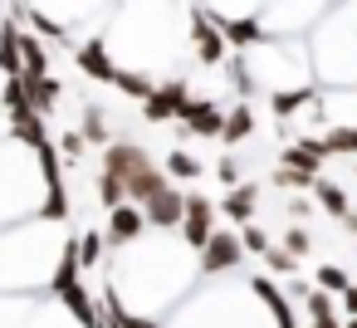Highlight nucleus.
I'll use <instances>...</instances> for the list:
<instances>
[{
	"label": "nucleus",
	"instance_id": "nucleus-8",
	"mask_svg": "<svg viewBox=\"0 0 357 328\" xmlns=\"http://www.w3.org/2000/svg\"><path fill=\"white\" fill-rule=\"evenodd\" d=\"M142 230H147V221H142V206H137V201H118V206H108V225H103V245H108V250L137 240Z\"/></svg>",
	"mask_w": 357,
	"mask_h": 328
},
{
	"label": "nucleus",
	"instance_id": "nucleus-9",
	"mask_svg": "<svg viewBox=\"0 0 357 328\" xmlns=\"http://www.w3.org/2000/svg\"><path fill=\"white\" fill-rule=\"evenodd\" d=\"M220 118H225L220 103H191V98H186L172 123H176L186 137H220Z\"/></svg>",
	"mask_w": 357,
	"mask_h": 328
},
{
	"label": "nucleus",
	"instance_id": "nucleus-15",
	"mask_svg": "<svg viewBox=\"0 0 357 328\" xmlns=\"http://www.w3.org/2000/svg\"><path fill=\"white\" fill-rule=\"evenodd\" d=\"M255 196H259V186H255V181H235V186L225 191L220 211H225L230 221H250V216H255Z\"/></svg>",
	"mask_w": 357,
	"mask_h": 328
},
{
	"label": "nucleus",
	"instance_id": "nucleus-13",
	"mask_svg": "<svg viewBox=\"0 0 357 328\" xmlns=\"http://www.w3.org/2000/svg\"><path fill=\"white\" fill-rule=\"evenodd\" d=\"M74 59H79V69H84L89 79H98V84H108V79H113V69H118L103 40H89V45H79V50H74Z\"/></svg>",
	"mask_w": 357,
	"mask_h": 328
},
{
	"label": "nucleus",
	"instance_id": "nucleus-33",
	"mask_svg": "<svg viewBox=\"0 0 357 328\" xmlns=\"http://www.w3.org/2000/svg\"><path fill=\"white\" fill-rule=\"evenodd\" d=\"M342 225H347V230L357 235V211H347V216H342Z\"/></svg>",
	"mask_w": 357,
	"mask_h": 328
},
{
	"label": "nucleus",
	"instance_id": "nucleus-17",
	"mask_svg": "<svg viewBox=\"0 0 357 328\" xmlns=\"http://www.w3.org/2000/svg\"><path fill=\"white\" fill-rule=\"evenodd\" d=\"M313 201H318L333 221H342V216L352 211V206H347V191H342L337 181H323V177H313Z\"/></svg>",
	"mask_w": 357,
	"mask_h": 328
},
{
	"label": "nucleus",
	"instance_id": "nucleus-1",
	"mask_svg": "<svg viewBox=\"0 0 357 328\" xmlns=\"http://www.w3.org/2000/svg\"><path fill=\"white\" fill-rule=\"evenodd\" d=\"M45 216H35L30 225H15L0 235V289H35L50 279L54 260H59V230H50L45 240Z\"/></svg>",
	"mask_w": 357,
	"mask_h": 328
},
{
	"label": "nucleus",
	"instance_id": "nucleus-31",
	"mask_svg": "<svg viewBox=\"0 0 357 328\" xmlns=\"http://www.w3.org/2000/svg\"><path fill=\"white\" fill-rule=\"evenodd\" d=\"M342 318H357V284L342 289Z\"/></svg>",
	"mask_w": 357,
	"mask_h": 328
},
{
	"label": "nucleus",
	"instance_id": "nucleus-7",
	"mask_svg": "<svg viewBox=\"0 0 357 328\" xmlns=\"http://www.w3.org/2000/svg\"><path fill=\"white\" fill-rule=\"evenodd\" d=\"M191 98V89H186V79H172V84H152V94L142 98V118L147 123H172L176 113H181V103Z\"/></svg>",
	"mask_w": 357,
	"mask_h": 328
},
{
	"label": "nucleus",
	"instance_id": "nucleus-18",
	"mask_svg": "<svg viewBox=\"0 0 357 328\" xmlns=\"http://www.w3.org/2000/svg\"><path fill=\"white\" fill-rule=\"evenodd\" d=\"M74 255H79V269H98V264H103V255H108L103 230H84V235L74 240Z\"/></svg>",
	"mask_w": 357,
	"mask_h": 328
},
{
	"label": "nucleus",
	"instance_id": "nucleus-35",
	"mask_svg": "<svg viewBox=\"0 0 357 328\" xmlns=\"http://www.w3.org/2000/svg\"><path fill=\"white\" fill-rule=\"evenodd\" d=\"M352 177H357V162H352Z\"/></svg>",
	"mask_w": 357,
	"mask_h": 328
},
{
	"label": "nucleus",
	"instance_id": "nucleus-14",
	"mask_svg": "<svg viewBox=\"0 0 357 328\" xmlns=\"http://www.w3.org/2000/svg\"><path fill=\"white\" fill-rule=\"evenodd\" d=\"M245 137H255V113H250V103H235V108L220 118V142L240 147Z\"/></svg>",
	"mask_w": 357,
	"mask_h": 328
},
{
	"label": "nucleus",
	"instance_id": "nucleus-26",
	"mask_svg": "<svg viewBox=\"0 0 357 328\" xmlns=\"http://www.w3.org/2000/svg\"><path fill=\"white\" fill-rule=\"evenodd\" d=\"M284 250H289V255H294V260H303V255H308V250H313V235H308V230H303V225H294V230H289V235H284Z\"/></svg>",
	"mask_w": 357,
	"mask_h": 328
},
{
	"label": "nucleus",
	"instance_id": "nucleus-6",
	"mask_svg": "<svg viewBox=\"0 0 357 328\" xmlns=\"http://www.w3.org/2000/svg\"><path fill=\"white\" fill-rule=\"evenodd\" d=\"M181 245H191V250H201V240L215 230V206L206 201V196H196V191H186L181 196Z\"/></svg>",
	"mask_w": 357,
	"mask_h": 328
},
{
	"label": "nucleus",
	"instance_id": "nucleus-32",
	"mask_svg": "<svg viewBox=\"0 0 357 328\" xmlns=\"http://www.w3.org/2000/svg\"><path fill=\"white\" fill-rule=\"evenodd\" d=\"M308 328H342V318H337V308H333V313H313Z\"/></svg>",
	"mask_w": 357,
	"mask_h": 328
},
{
	"label": "nucleus",
	"instance_id": "nucleus-12",
	"mask_svg": "<svg viewBox=\"0 0 357 328\" xmlns=\"http://www.w3.org/2000/svg\"><path fill=\"white\" fill-rule=\"evenodd\" d=\"M220 35H225V45L240 54V50H250V45L264 40V25H259L255 10H250V15H220Z\"/></svg>",
	"mask_w": 357,
	"mask_h": 328
},
{
	"label": "nucleus",
	"instance_id": "nucleus-5",
	"mask_svg": "<svg viewBox=\"0 0 357 328\" xmlns=\"http://www.w3.org/2000/svg\"><path fill=\"white\" fill-rule=\"evenodd\" d=\"M181 186H172V181H162L152 196H142L137 206H142V221L152 225V230H176V221H181Z\"/></svg>",
	"mask_w": 357,
	"mask_h": 328
},
{
	"label": "nucleus",
	"instance_id": "nucleus-27",
	"mask_svg": "<svg viewBox=\"0 0 357 328\" xmlns=\"http://www.w3.org/2000/svg\"><path fill=\"white\" fill-rule=\"evenodd\" d=\"M240 245H245L250 255H264V250H269V235H264L259 225H245V235H240Z\"/></svg>",
	"mask_w": 357,
	"mask_h": 328
},
{
	"label": "nucleus",
	"instance_id": "nucleus-3",
	"mask_svg": "<svg viewBox=\"0 0 357 328\" xmlns=\"http://www.w3.org/2000/svg\"><path fill=\"white\" fill-rule=\"evenodd\" d=\"M240 264H245V245H240L235 230H211L201 240V250H196V274H206V279L235 274Z\"/></svg>",
	"mask_w": 357,
	"mask_h": 328
},
{
	"label": "nucleus",
	"instance_id": "nucleus-25",
	"mask_svg": "<svg viewBox=\"0 0 357 328\" xmlns=\"http://www.w3.org/2000/svg\"><path fill=\"white\" fill-rule=\"evenodd\" d=\"M98 201H103V206H118V201H128V191H123V181L103 172V177H98Z\"/></svg>",
	"mask_w": 357,
	"mask_h": 328
},
{
	"label": "nucleus",
	"instance_id": "nucleus-23",
	"mask_svg": "<svg viewBox=\"0 0 357 328\" xmlns=\"http://www.w3.org/2000/svg\"><path fill=\"white\" fill-rule=\"evenodd\" d=\"M259 6H264V0H206L201 10H211V15H250Z\"/></svg>",
	"mask_w": 357,
	"mask_h": 328
},
{
	"label": "nucleus",
	"instance_id": "nucleus-10",
	"mask_svg": "<svg viewBox=\"0 0 357 328\" xmlns=\"http://www.w3.org/2000/svg\"><path fill=\"white\" fill-rule=\"evenodd\" d=\"M142 167H152V152H147V147H137V142H108V147H103V172H108V177L128 181V177L142 172Z\"/></svg>",
	"mask_w": 357,
	"mask_h": 328
},
{
	"label": "nucleus",
	"instance_id": "nucleus-28",
	"mask_svg": "<svg viewBox=\"0 0 357 328\" xmlns=\"http://www.w3.org/2000/svg\"><path fill=\"white\" fill-rule=\"evenodd\" d=\"M215 177H220L225 186H235V181H240V157H220V162H215Z\"/></svg>",
	"mask_w": 357,
	"mask_h": 328
},
{
	"label": "nucleus",
	"instance_id": "nucleus-20",
	"mask_svg": "<svg viewBox=\"0 0 357 328\" xmlns=\"http://www.w3.org/2000/svg\"><path fill=\"white\" fill-rule=\"evenodd\" d=\"M162 172H167V177H176V181H201V177H206V167H201L186 147H176V152L167 157V167H162Z\"/></svg>",
	"mask_w": 357,
	"mask_h": 328
},
{
	"label": "nucleus",
	"instance_id": "nucleus-4",
	"mask_svg": "<svg viewBox=\"0 0 357 328\" xmlns=\"http://www.w3.org/2000/svg\"><path fill=\"white\" fill-rule=\"evenodd\" d=\"M186 45H191L196 64H206V69H220V64L230 59V45H225L220 25H215V20H206V10H201V6H191V10H186Z\"/></svg>",
	"mask_w": 357,
	"mask_h": 328
},
{
	"label": "nucleus",
	"instance_id": "nucleus-21",
	"mask_svg": "<svg viewBox=\"0 0 357 328\" xmlns=\"http://www.w3.org/2000/svg\"><path fill=\"white\" fill-rule=\"evenodd\" d=\"M79 133H84L89 142H108V113H103L98 103H89V108H84V123H79Z\"/></svg>",
	"mask_w": 357,
	"mask_h": 328
},
{
	"label": "nucleus",
	"instance_id": "nucleus-34",
	"mask_svg": "<svg viewBox=\"0 0 357 328\" xmlns=\"http://www.w3.org/2000/svg\"><path fill=\"white\" fill-rule=\"evenodd\" d=\"M342 328H357V318H342Z\"/></svg>",
	"mask_w": 357,
	"mask_h": 328
},
{
	"label": "nucleus",
	"instance_id": "nucleus-29",
	"mask_svg": "<svg viewBox=\"0 0 357 328\" xmlns=\"http://www.w3.org/2000/svg\"><path fill=\"white\" fill-rule=\"evenodd\" d=\"M59 147H64V157H69V162H79V157H84V133H64V137H59Z\"/></svg>",
	"mask_w": 357,
	"mask_h": 328
},
{
	"label": "nucleus",
	"instance_id": "nucleus-30",
	"mask_svg": "<svg viewBox=\"0 0 357 328\" xmlns=\"http://www.w3.org/2000/svg\"><path fill=\"white\" fill-rule=\"evenodd\" d=\"M308 211H313L308 196H289V216H294V221H308Z\"/></svg>",
	"mask_w": 357,
	"mask_h": 328
},
{
	"label": "nucleus",
	"instance_id": "nucleus-16",
	"mask_svg": "<svg viewBox=\"0 0 357 328\" xmlns=\"http://www.w3.org/2000/svg\"><path fill=\"white\" fill-rule=\"evenodd\" d=\"M15 45H20V74L50 69V45H45V35H15Z\"/></svg>",
	"mask_w": 357,
	"mask_h": 328
},
{
	"label": "nucleus",
	"instance_id": "nucleus-2",
	"mask_svg": "<svg viewBox=\"0 0 357 328\" xmlns=\"http://www.w3.org/2000/svg\"><path fill=\"white\" fill-rule=\"evenodd\" d=\"M323 10H328V0H264L255 15H259L264 35H298V30H308Z\"/></svg>",
	"mask_w": 357,
	"mask_h": 328
},
{
	"label": "nucleus",
	"instance_id": "nucleus-24",
	"mask_svg": "<svg viewBox=\"0 0 357 328\" xmlns=\"http://www.w3.org/2000/svg\"><path fill=\"white\" fill-rule=\"evenodd\" d=\"M264 269H269V274H284V279H289V274L298 269V260H294L289 250H279V245H269V250H264Z\"/></svg>",
	"mask_w": 357,
	"mask_h": 328
},
{
	"label": "nucleus",
	"instance_id": "nucleus-11",
	"mask_svg": "<svg viewBox=\"0 0 357 328\" xmlns=\"http://www.w3.org/2000/svg\"><path fill=\"white\" fill-rule=\"evenodd\" d=\"M20 89H25V103H30L35 113H54L59 98H64V89H59V79H54L50 69H40V74H20Z\"/></svg>",
	"mask_w": 357,
	"mask_h": 328
},
{
	"label": "nucleus",
	"instance_id": "nucleus-19",
	"mask_svg": "<svg viewBox=\"0 0 357 328\" xmlns=\"http://www.w3.org/2000/svg\"><path fill=\"white\" fill-rule=\"evenodd\" d=\"M15 25H0V79H15L20 74V45H15Z\"/></svg>",
	"mask_w": 357,
	"mask_h": 328
},
{
	"label": "nucleus",
	"instance_id": "nucleus-22",
	"mask_svg": "<svg viewBox=\"0 0 357 328\" xmlns=\"http://www.w3.org/2000/svg\"><path fill=\"white\" fill-rule=\"evenodd\" d=\"M313 279H318V289H323V294H342V289L352 284V274H347L342 264H318V274H313Z\"/></svg>",
	"mask_w": 357,
	"mask_h": 328
}]
</instances>
